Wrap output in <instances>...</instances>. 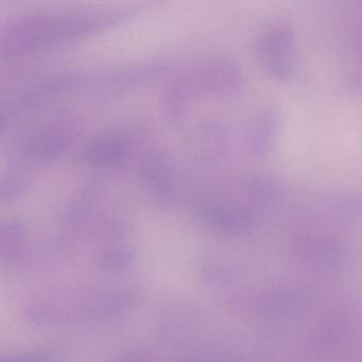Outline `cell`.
I'll return each instance as SVG.
<instances>
[{"label":"cell","mask_w":362,"mask_h":362,"mask_svg":"<svg viewBox=\"0 0 362 362\" xmlns=\"http://www.w3.org/2000/svg\"><path fill=\"white\" fill-rule=\"evenodd\" d=\"M63 145L62 132L57 127H44L28 138L23 157L34 165H44L57 157Z\"/></svg>","instance_id":"cell-1"},{"label":"cell","mask_w":362,"mask_h":362,"mask_svg":"<svg viewBox=\"0 0 362 362\" xmlns=\"http://www.w3.org/2000/svg\"><path fill=\"white\" fill-rule=\"evenodd\" d=\"M28 227L18 219L0 220V259L17 256L25 248Z\"/></svg>","instance_id":"cell-2"},{"label":"cell","mask_w":362,"mask_h":362,"mask_svg":"<svg viewBox=\"0 0 362 362\" xmlns=\"http://www.w3.org/2000/svg\"><path fill=\"white\" fill-rule=\"evenodd\" d=\"M344 333L346 329L344 323L337 320L325 323L317 332V348L320 350H329L332 346H337L344 337Z\"/></svg>","instance_id":"cell-3"},{"label":"cell","mask_w":362,"mask_h":362,"mask_svg":"<svg viewBox=\"0 0 362 362\" xmlns=\"http://www.w3.org/2000/svg\"><path fill=\"white\" fill-rule=\"evenodd\" d=\"M25 178L18 174H6L0 178V204L8 203L21 195Z\"/></svg>","instance_id":"cell-4"},{"label":"cell","mask_w":362,"mask_h":362,"mask_svg":"<svg viewBox=\"0 0 362 362\" xmlns=\"http://www.w3.org/2000/svg\"><path fill=\"white\" fill-rule=\"evenodd\" d=\"M0 362H49V357L40 352L14 353L0 356Z\"/></svg>","instance_id":"cell-5"},{"label":"cell","mask_w":362,"mask_h":362,"mask_svg":"<svg viewBox=\"0 0 362 362\" xmlns=\"http://www.w3.org/2000/svg\"><path fill=\"white\" fill-rule=\"evenodd\" d=\"M8 125V117L0 116V133L2 131H4L6 127Z\"/></svg>","instance_id":"cell-6"}]
</instances>
